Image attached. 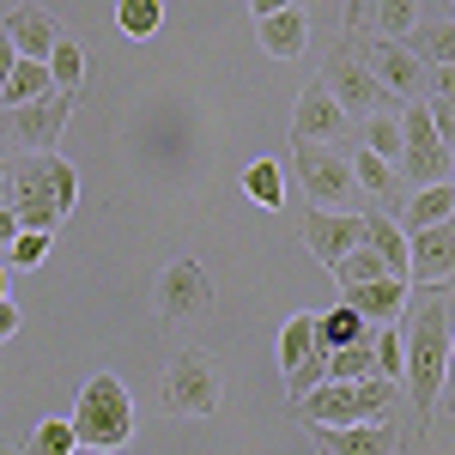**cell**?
Instances as JSON below:
<instances>
[{
	"instance_id": "6da1fadb",
	"label": "cell",
	"mask_w": 455,
	"mask_h": 455,
	"mask_svg": "<svg viewBox=\"0 0 455 455\" xmlns=\"http://www.w3.org/2000/svg\"><path fill=\"white\" fill-rule=\"evenodd\" d=\"M73 201H79V171L61 152H12L6 158V207L19 219V231L55 237Z\"/></svg>"
},
{
	"instance_id": "7a4b0ae2",
	"label": "cell",
	"mask_w": 455,
	"mask_h": 455,
	"mask_svg": "<svg viewBox=\"0 0 455 455\" xmlns=\"http://www.w3.org/2000/svg\"><path fill=\"white\" fill-rule=\"evenodd\" d=\"M407 334H401V352H407V371L401 383L413 395L419 419L437 413V395H443V377H450V304H443V285H419V298H407Z\"/></svg>"
},
{
	"instance_id": "3957f363",
	"label": "cell",
	"mask_w": 455,
	"mask_h": 455,
	"mask_svg": "<svg viewBox=\"0 0 455 455\" xmlns=\"http://www.w3.org/2000/svg\"><path fill=\"white\" fill-rule=\"evenodd\" d=\"M73 437H79V450H128V437H134V401H128V383L122 377H92V383L79 388V401H73Z\"/></svg>"
},
{
	"instance_id": "277c9868",
	"label": "cell",
	"mask_w": 455,
	"mask_h": 455,
	"mask_svg": "<svg viewBox=\"0 0 455 455\" xmlns=\"http://www.w3.org/2000/svg\"><path fill=\"white\" fill-rule=\"evenodd\" d=\"M310 425H371L388 419L383 407H395V383L388 377H364V383H315L304 401H291Z\"/></svg>"
},
{
	"instance_id": "5b68a950",
	"label": "cell",
	"mask_w": 455,
	"mask_h": 455,
	"mask_svg": "<svg viewBox=\"0 0 455 455\" xmlns=\"http://www.w3.org/2000/svg\"><path fill=\"white\" fill-rule=\"evenodd\" d=\"M158 401H164V413H176V419H207V413H219V401H225L219 358L212 352H176L164 383H158Z\"/></svg>"
},
{
	"instance_id": "8992f818",
	"label": "cell",
	"mask_w": 455,
	"mask_h": 455,
	"mask_svg": "<svg viewBox=\"0 0 455 455\" xmlns=\"http://www.w3.org/2000/svg\"><path fill=\"white\" fill-rule=\"evenodd\" d=\"M291 164H298L304 195H310L322 212H347L352 207L358 182H352V158L340 152V146H304V140H291Z\"/></svg>"
},
{
	"instance_id": "52a82bcc",
	"label": "cell",
	"mask_w": 455,
	"mask_h": 455,
	"mask_svg": "<svg viewBox=\"0 0 455 455\" xmlns=\"http://www.w3.org/2000/svg\"><path fill=\"white\" fill-rule=\"evenodd\" d=\"M73 116V98L68 92H49V98H31L19 109H0V140L19 146V152H55L61 128Z\"/></svg>"
},
{
	"instance_id": "ba28073f",
	"label": "cell",
	"mask_w": 455,
	"mask_h": 455,
	"mask_svg": "<svg viewBox=\"0 0 455 455\" xmlns=\"http://www.w3.org/2000/svg\"><path fill=\"white\" fill-rule=\"evenodd\" d=\"M322 85H328V98L347 109V116H364V122H371V116H401V104L371 79V68H364L352 49H334V61L322 68Z\"/></svg>"
},
{
	"instance_id": "9c48e42d",
	"label": "cell",
	"mask_w": 455,
	"mask_h": 455,
	"mask_svg": "<svg viewBox=\"0 0 455 455\" xmlns=\"http://www.w3.org/2000/svg\"><path fill=\"white\" fill-rule=\"evenodd\" d=\"M280 371L291 401H304L315 383H328V352L315 340V315H291L280 328Z\"/></svg>"
},
{
	"instance_id": "30bf717a",
	"label": "cell",
	"mask_w": 455,
	"mask_h": 455,
	"mask_svg": "<svg viewBox=\"0 0 455 455\" xmlns=\"http://www.w3.org/2000/svg\"><path fill=\"white\" fill-rule=\"evenodd\" d=\"M352 55L371 68V79L383 85L395 104H401V98H419V92H425V61L407 49V43H395V36H364Z\"/></svg>"
},
{
	"instance_id": "8fae6325",
	"label": "cell",
	"mask_w": 455,
	"mask_h": 455,
	"mask_svg": "<svg viewBox=\"0 0 455 455\" xmlns=\"http://www.w3.org/2000/svg\"><path fill=\"white\" fill-rule=\"evenodd\" d=\"M291 140H304V146H340V152H347L352 116L328 98V85H322V79H310V85H304V98H298V109H291Z\"/></svg>"
},
{
	"instance_id": "7c38bea8",
	"label": "cell",
	"mask_w": 455,
	"mask_h": 455,
	"mask_svg": "<svg viewBox=\"0 0 455 455\" xmlns=\"http://www.w3.org/2000/svg\"><path fill=\"white\" fill-rule=\"evenodd\" d=\"M152 304L164 322H182V315H207L212 310V280L195 267V261H164V274L152 285Z\"/></svg>"
},
{
	"instance_id": "4fadbf2b",
	"label": "cell",
	"mask_w": 455,
	"mask_h": 455,
	"mask_svg": "<svg viewBox=\"0 0 455 455\" xmlns=\"http://www.w3.org/2000/svg\"><path fill=\"white\" fill-rule=\"evenodd\" d=\"M455 274V212L407 237V285H443Z\"/></svg>"
},
{
	"instance_id": "5bb4252c",
	"label": "cell",
	"mask_w": 455,
	"mask_h": 455,
	"mask_svg": "<svg viewBox=\"0 0 455 455\" xmlns=\"http://www.w3.org/2000/svg\"><path fill=\"white\" fill-rule=\"evenodd\" d=\"M304 243H310V255L334 274L352 249L364 243V212H310V219H304Z\"/></svg>"
},
{
	"instance_id": "9a60e30c",
	"label": "cell",
	"mask_w": 455,
	"mask_h": 455,
	"mask_svg": "<svg viewBox=\"0 0 455 455\" xmlns=\"http://www.w3.org/2000/svg\"><path fill=\"white\" fill-rule=\"evenodd\" d=\"M315 443L328 455H395V425L371 419V425H310Z\"/></svg>"
},
{
	"instance_id": "2e32d148",
	"label": "cell",
	"mask_w": 455,
	"mask_h": 455,
	"mask_svg": "<svg viewBox=\"0 0 455 455\" xmlns=\"http://www.w3.org/2000/svg\"><path fill=\"white\" fill-rule=\"evenodd\" d=\"M407 280H371V285H340V304L347 310H358L371 328H383V322H395V315L407 310Z\"/></svg>"
},
{
	"instance_id": "e0dca14e",
	"label": "cell",
	"mask_w": 455,
	"mask_h": 455,
	"mask_svg": "<svg viewBox=\"0 0 455 455\" xmlns=\"http://www.w3.org/2000/svg\"><path fill=\"white\" fill-rule=\"evenodd\" d=\"M255 36H261V49H267L274 61H298V55L310 49V12H304V6L267 12V19H255Z\"/></svg>"
},
{
	"instance_id": "ac0fdd59",
	"label": "cell",
	"mask_w": 455,
	"mask_h": 455,
	"mask_svg": "<svg viewBox=\"0 0 455 455\" xmlns=\"http://www.w3.org/2000/svg\"><path fill=\"white\" fill-rule=\"evenodd\" d=\"M6 36H12L19 61H49V55H55V43H61V25H55L43 6H19V12L6 19Z\"/></svg>"
},
{
	"instance_id": "d6986e66",
	"label": "cell",
	"mask_w": 455,
	"mask_h": 455,
	"mask_svg": "<svg viewBox=\"0 0 455 455\" xmlns=\"http://www.w3.org/2000/svg\"><path fill=\"white\" fill-rule=\"evenodd\" d=\"M419 19H425L419 0H358V6H352V25H358V31L371 25L377 36H395V43H407Z\"/></svg>"
},
{
	"instance_id": "ffe728a7",
	"label": "cell",
	"mask_w": 455,
	"mask_h": 455,
	"mask_svg": "<svg viewBox=\"0 0 455 455\" xmlns=\"http://www.w3.org/2000/svg\"><path fill=\"white\" fill-rule=\"evenodd\" d=\"M407 49L419 55L425 68H455V19H419Z\"/></svg>"
},
{
	"instance_id": "44dd1931",
	"label": "cell",
	"mask_w": 455,
	"mask_h": 455,
	"mask_svg": "<svg viewBox=\"0 0 455 455\" xmlns=\"http://www.w3.org/2000/svg\"><path fill=\"white\" fill-rule=\"evenodd\" d=\"M455 212V182H437V188H419L407 207H401V231L413 237V231H425V225H443Z\"/></svg>"
},
{
	"instance_id": "7402d4cb",
	"label": "cell",
	"mask_w": 455,
	"mask_h": 455,
	"mask_svg": "<svg viewBox=\"0 0 455 455\" xmlns=\"http://www.w3.org/2000/svg\"><path fill=\"white\" fill-rule=\"evenodd\" d=\"M364 243L388 261V274H395V280H407V231H401L388 212H364Z\"/></svg>"
},
{
	"instance_id": "603a6c76",
	"label": "cell",
	"mask_w": 455,
	"mask_h": 455,
	"mask_svg": "<svg viewBox=\"0 0 455 455\" xmlns=\"http://www.w3.org/2000/svg\"><path fill=\"white\" fill-rule=\"evenodd\" d=\"M315 340H322V352H340V347H358V340H371V322L358 310H322L315 315Z\"/></svg>"
},
{
	"instance_id": "cb8c5ba5",
	"label": "cell",
	"mask_w": 455,
	"mask_h": 455,
	"mask_svg": "<svg viewBox=\"0 0 455 455\" xmlns=\"http://www.w3.org/2000/svg\"><path fill=\"white\" fill-rule=\"evenodd\" d=\"M352 182L371 195V201H388L395 207V188H401V171L388 164V158H377V152H358L352 158Z\"/></svg>"
},
{
	"instance_id": "d4e9b609",
	"label": "cell",
	"mask_w": 455,
	"mask_h": 455,
	"mask_svg": "<svg viewBox=\"0 0 455 455\" xmlns=\"http://www.w3.org/2000/svg\"><path fill=\"white\" fill-rule=\"evenodd\" d=\"M55 85H49V61H19L12 68V79L0 85V109H19L31 104V98H49Z\"/></svg>"
},
{
	"instance_id": "484cf974",
	"label": "cell",
	"mask_w": 455,
	"mask_h": 455,
	"mask_svg": "<svg viewBox=\"0 0 455 455\" xmlns=\"http://www.w3.org/2000/svg\"><path fill=\"white\" fill-rule=\"evenodd\" d=\"M364 377H383V371H377V347H371V340L328 352V383H364Z\"/></svg>"
},
{
	"instance_id": "4316f807",
	"label": "cell",
	"mask_w": 455,
	"mask_h": 455,
	"mask_svg": "<svg viewBox=\"0 0 455 455\" xmlns=\"http://www.w3.org/2000/svg\"><path fill=\"white\" fill-rule=\"evenodd\" d=\"M243 195L255 201V207H280L285 201V176L274 158H255V164H243Z\"/></svg>"
},
{
	"instance_id": "83f0119b",
	"label": "cell",
	"mask_w": 455,
	"mask_h": 455,
	"mask_svg": "<svg viewBox=\"0 0 455 455\" xmlns=\"http://www.w3.org/2000/svg\"><path fill=\"white\" fill-rule=\"evenodd\" d=\"M79 79H85V49H79L73 36H61V43H55V55H49V85L73 98V92H79Z\"/></svg>"
},
{
	"instance_id": "f1b7e54d",
	"label": "cell",
	"mask_w": 455,
	"mask_h": 455,
	"mask_svg": "<svg viewBox=\"0 0 455 455\" xmlns=\"http://www.w3.org/2000/svg\"><path fill=\"white\" fill-rule=\"evenodd\" d=\"M334 280H340V285H371V280H395V274H388V261H383L371 243H358L347 261L334 267Z\"/></svg>"
},
{
	"instance_id": "f546056e",
	"label": "cell",
	"mask_w": 455,
	"mask_h": 455,
	"mask_svg": "<svg viewBox=\"0 0 455 455\" xmlns=\"http://www.w3.org/2000/svg\"><path fill=\"white\" fill-rule=\"evenodd\" d=\"M116 25H122V36H152L164 25V0H122L116 6Z\"/></svg>"
},
{
	"instance_id": "4dcf8cb0",
	"label": "cell",
	"mask_w": 455,
	"mask_h": 455,
	"mask_svg": "<svg viewBox=\"0 0 455 455\" xmlns=\"http://www.w3.org/2000/svg\"><path fill=\"white\" fill-rule=\"evenodd\" d=\"M79 450V437H73V419H43L31 431V443H25V455H73Z\"/></svg>"
},
{
	"instance_id": "1f68e13d",
	"label": "cell",
	"mask_w": 455,
	"mask_h": 455,
	"mask_svg": "<svg viewBox=\"0 0 455 455\" xmlns=\"http://www.w3.org/2000/svg\"><path fill=\"white\" fill-rule=\"evenodd\" d=\"M364 152H377V158H388V164H395V158H401V116H371V122H364Z\"/></svg>"
},
{
	"instance_id": "d6a6232c",
	"label": "cell",
	"mask_w": 455,
	"mask_h": 455,
	"mask_svg": "<svg viewBox=\"0 0 455 455\" xmlns=\"http://www.w3.org/2000/svg\"><path fill=\"white\" fill-rule=\"evenodd\" d=\"M371 347H377V371H383L388 383H401V371H407V352H401V334H395V322H383V328L371 334Z\"/></svg>"
},
{
	"instance_id": "836d02e7",
	"label": "cell",
	"mask_w": 455,
	"mask_h": 455,
	"mask_svg": "<svg viewBox=\"0 0 455 455\" xmlns=\"http://www.w3.org/2000/svg\"><path fill=\"white\" fill-rule=\"evenodd\" d=\"M49 243H55V237H43V231H19V243L6 249V267H43Z\"/></svg>"
},
{
	"instance_id": "e575fe53",
	"label": "cell",
	"mask_w": 455,
	"mask_h": 455,
	"mask_svg": "<svg viewBox=\"0 0 455 455\" xmlns=\"http://www.w3.org/2000/svg\"><path fill=\"white\" fill-rule=\"evenodd\" d=\"M425 98L455 104V68H425Z\"/></svg>"
},
{
	"instance_id": "d590c367",
	"label": "cell",
	"mask_w": 455,
	"mask_h": 455,
	"mask_svg": "<svg viewBox=\"0 0 455 455\" xmlns=\"http://www.w3.org/2000/svg\"><path fill=\"white\" fill-rule=\"evenodd\" d=\"M19 322H25V310H19L12 298H0V340H12V334H19Z\"/></svg>"
},
{
	"instance_id": "8d00e7d4",
	"label": "cell",
	"mask_w": 455,
	"mask_h": 455,
	"mask_svg": "<svg viewBox=\"0 0 455 455\" xmlns=\"http://www.w3.org/2000/svg\"><path fill=\"white\" fill-rule=\"evenodd\" d=\"M12 68H19V49H12V36H6V25H0V85L12 79Z\"/></svg>"
},
{
	"instance_id": "74e56055",
	"label": "cell",
	"mask_w": 455,
	"mask_h": 455,
	"mask_svg": "<svg viewBox=\"0 0 455 455\" xmlns=\"http://www.w3.org/2000/svg\"><path fill=\"white\" fill-rule=\"evenodd\" d=\"M19 243V219H12V207H0V255Z\"/></svg>"
},
{
	"instance_id": "f35d334b",
	"label": "cell",
	"mask_w": 455,
	"mask_h": 455,
	"mask_svg": "<svg viewBox=\"0 0 455 455\" xmlns=\"http://www.w3.org/2000/svg\"><path fill=\"white\" fill-rule=\"evenodd\" d=\"M285 6H298V0H249V12H255V19H267V12H285Z\"/></svg>"
},
{
	"instance_id": "ab89813d",
	"label": "cell",
	"mask_w": 455,
	"mask_h": 455,
	"mask_svg": "<svg viewBox=\"0 0 455 455\" xmlns=\"http://www.w3.org/2000/svg\"><path fill=\"white\" fill-rule=\"evenodd\" d=\"M437 407H443V413H455V388H443V395H437Z\"/></svg>"
},
{
	"instance_id": "60d3db41",
	"label": "cell",
	"mask_w": 455,
	"mask_h": 455,
	"mask_svg": "<svg viewBox=\"0 0 455 455\" xmlns=\"http://www.w3.org/2000/svg\"><path fill=\"white\" fill-rule=\"evenodd\" d=\"M443 388H455V334H450V377H443Z\"/></svg>"
},
{
	"instance_id": "b9f144b4",
	"label": "cell",
	"mask_w": 455,
	"mask_h": 455,
	"mask_svg": "<svg viewBox=\"0 0 455 455\" xmlns=\"http://www.w3.org/2000/svg\"><path fill=\"white\" fill-rule=\"evenodd\" d=\"M6 274H12V267H6V255H0V298H6Z\"/></svg>"
},
{
	"instance_id": "7bdbcfd3",
	"label": "cell",
	"mask_w": 455,
	"mask_h": 455,
	"mask_svg": "<svg viewBox=\"0 0 455 455\" xmlns=\"http://www.w3.org/2000/svg\"><path fill=\"white\" fill-rule=\"evenodd\" d=\"M0 207H6V158H0Z\"/></svg>"
},
{
	"instance_id": "ee69618b",
	"label": "cell",
	"mask_w": 455,
	"mask_h": 455,
	"mask_svg": "<svg viewBox=\"0 0 455 455\" xmlns=\"http://www.w3.org/2000/svg\"><path fill=\"white\" fill-rule=\"evenodd\" d=\"M450 182H455V171H450Z\"/></svg>"
},
{
	"instance_id": "f6af8a7d",
	"label": "cell",
	"mask_w": 455,
	"mask_h": 455,
	"mask_svg": "<svg viewBox=\"0 0 455 455\" xmlns=\"http://www.w3.org/2000/svg\"><path fill=\"white\" fill-rule=\"evenodd\" d=\"M450 6H455V0H450Z\"/></svg>"
},
{
	"instance_id": "bcb514c9",
	"label": "cell",
	"mask_w": 455,
	"mask_h": 455,
	"mask_svg": "<svg viewBox=\"0 0 455 455\" xmlns=\"http://www.w3.org/2000/svg\"><path fill=\"white\" fill-rule=\"evenodd\" d=\"M0 455H6V450H0Z\"/></svg>"
}]
</instances>
